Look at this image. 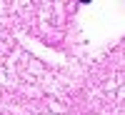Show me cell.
Here are the masks:
<instances>
[]
</instances>
